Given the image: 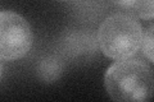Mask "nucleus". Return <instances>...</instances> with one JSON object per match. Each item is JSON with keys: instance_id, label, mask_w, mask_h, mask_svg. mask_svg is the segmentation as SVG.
<instances>
[{"instance_id": "nucleus-3", "label": "nucleus", "mask_w": 154, "mask_h": 102, "mask_svg": "<svg viewBox=\"0 0 154 102\" xmlns=\"http://www.w3.org/2000/svg\"><path fill=\"white\" fill-rule=\"evenodd\" d=\"M32 42L33 33L26 18L16 12H0V59H22L31 50Z\"/></svg>"}, {"instance_id": "nucleus-2", "label": "nucleus", "mask_w": 154, "mask_h": 102, "mask_svg": "<svg viewBox=\"0 0 154 102\" xmlns=\"http://www.w3.org/2000/svg\"><path fill=\"white\" fill-rule=\"evenodd\" d=\"M143 28L131 14L114 13L102 22L98 43L103 54L112 60H126L140 50Z\"/></svg>"}, {"instance_id": "nucleus-5", "label": "nucleus", "mask_w": 154, "mask_h": 102, "mask_svg": "<svg viewBox=\"0 0 154 102\" xmlns=\"http://www.w3.org/2000/svg\"><path fill=\"white\" fill-rule=\"evenodd\" d=\"M62 70H63V64L60 63V60L55 56H48L40 61L37 68V74L42 82L53 83L60 77Z\"/></svg>"}, {"instance_id": "nucleus-4", "label": "nucleus", "mask_w": 154, "mask_h": 102, "mask_svg": "<svg viewBox=\"0 0 154 102\" xmlns=\"http://www.w3.org/2000/svg\"><path fill=\"white\" fill-rule=\"evenodd\" d=\"M110 3L134 17L146 19V21L153 19L154 0H110Z\"/></svg>"}, {"instance_id": "nucleus-7", "label": "nucleus", "mask_w": 154, "mask_h": 102, "mask_svg": "<svg viewBox=\"0 0 154 102\" xmlns=\"http://www.w3.org/2000/svg\"><path fill=\"white\" fill-rule=\"evenodd\" d=\"M0 79H2V64H0Z\"/></svg>"}, {"instance_id": "nucleus-6", "label": "nucleus", "mask_w": 154, "mask_h": 102, "mask_svg": "<svg viewBox=\"0 0 154 102\" xmlns=\"http://www.w3.org/2000/svg\"><path fill=\"white\" fill-rule=\"evenodd\" d=\"M153 30H154V27H153V24H150L143 32L141 46H140L144 56L146 57L149 63H153Z\"/></svg>"}, {"instance_id": "nucleus-1", "label": "nucleus", "mask_w": 154, "mask_h": 102, "mask_svg": "<svg viewBox=\"0 0 154 102\" xmlns=\"http://www.w3.org/2000/svg\"><path fill=\"white\" fill-rule=\"evenodd\" d=\"M104 88L113 101L148 102L154 91L153 71L141 60H118L105 71Z\"/></svg>"}, {"instance_id": "nucleus-8", "label": "nucleus", "mask_w": 154, "mask_h": 102, "mask_svg": "<svg viewBox=\"0 0 154 102\" xmlns=\"http://www.w3.org/2000/svg\"><path fill=\"white\" fill-rule=\"evenodd\" d=\"M59 1H67V0H59Z\"/></svg>"}]
</instances>
